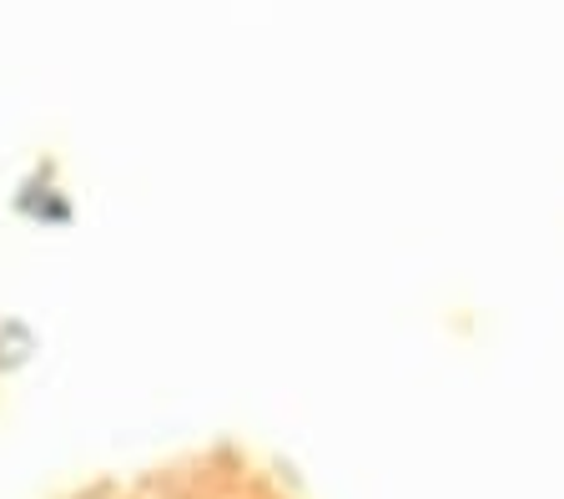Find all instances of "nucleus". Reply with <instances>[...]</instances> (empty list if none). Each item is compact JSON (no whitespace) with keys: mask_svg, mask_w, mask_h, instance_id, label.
I'll return each mask as SVG.
<instances>
[{"mask_svg":"<svg viewBox=\"0 0 564 499\" xmlns=\"http://www.w3.org/2000/svg\"><path fill=\"white\" fill-rule=\"evenodd\" d=\"M31 354H35V333L25 328L21 318L0 323V373L25 369V364H31Z\"/></svg>","mask_w":564,"mask_h":499,"instance_id":"1","label":"nucleus"},{"mask_svg":"<svg viewBox=\"0 0 564 499\" xmlns=\"http://www.w3.org/2000/svg\"><path fill=\"white\" fill-rule=\"evenodd\" d=\"M91 499H137V495H117V489H106V495H91Z\"/></svg>","mask_w":564,"mask_h":499,"instance_id":"2","label":"nucleus"}]
</instances>
